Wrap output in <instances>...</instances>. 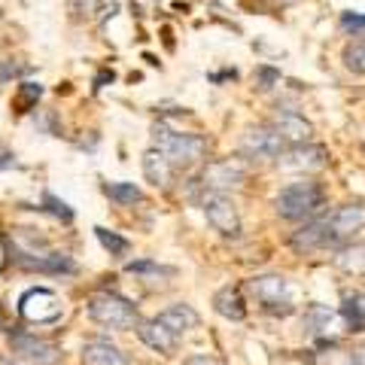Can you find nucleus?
<instances>
[{
	"mask_svg": "<svg viewBox=\"0 0 365 365\" xmlns=\"http://www.w3.org/2000/svg\"><path fill=\"white\" fill-rule=\"evenodd\" d=\"M332 365H356V359L350 356V359H344V362H332Z\"/></svg>",
	"mask_w": 365,
	"mask_h": 365,
	"instance_id": "32",
	"label": "nucleus"
},
{
	"mask_svg": "<svg viewBox=\"0 0 365 365\" xmlns=\"http://www.w3.org/2000/svg\"><path fill=\"white\" fill-rule=\"evenodd\" d=\"M43 201H46V210H49V213H55V216H61L64 222H71V220H73V210L67 207L64 201H58L55 195H49V192H46V195H43Z\"/></svg>",
	"mask_w": 365,
	"mask_h": 365,
	"instance_id": "25",
	"label": "nucleus"
},
{
	"mask_svg": "<svg viewBox=\"0 0 365 365\" xmlns=\"http://www.w3.org/2000/svg\"><path fill=\"white\" fill-rule=\"evenodd\" d=\"M326 225H329V237H332V244L350 241L353 235L365 228V204H347V207H338L326 220Z\"/></svg>",
	"mask_w": 365,
	"mask_h": 365,
	"instance_id": "9",
	"label": "nucleus"
},
{
	"mask_svg": "<svg viewBox=\"0 0 365 365\" xmlns=\"http://www.w3.org/2000/svg\"><path fill=\"white\" fill-rule=\"evenodd\" d=\"M250 289H253L256 302L274 314H289L292 311V289L289 283L280 277V274H265V277H253L250 280Z\"/></svg>",
	"mask_w": 365,
	"mask_h": 365,
	"instance_id": "6",
	"label": "nucleus"
},
{
	"mask_svg": "<svg viewBox=\"0 0 365 365\" xmlns=\"http://www.w3.org/2000/svg\"><path fill=\"white\" fill-rule=\"evenodd\" d=\"M19 314H21V319H28V323H37V326L55 323V319L61 317V299L52 289H46V287L28 289L19 299Z\"/></svg>",
	"mask_w": 365,
	"mask_h": 365,
	"instance_id": "5",
	"label": "nucleus"
},
{
	"mask_svg": "<svg viewBox=\"0 0 365 365\" xmlns=\"http://www.w3.org/2000/svg\"><path fill=\"white\" fill-rule=\"evenodd\" d=\"M341 58H344V67H347V71L365 76V40L347 43V46H344V55H341Z\"/></svg>",
	"mask_w": 365,
	"mask_h": 365,
	"instance_id": "21",
	"label": "nucleus"
},
{
	"mask_svg": "<svg viewBox=\"0 0 365 365\" xmlns=\"http://www.w3.org/2000/svg\"><path fill=\"white\" fill-rule=\"evenodd\" d=\"M88 317L95 319L98 326L104 329H119V332H128V329H137L140 317H137L134 304H128L119 295H110V292H98L88 299Z\"/></svg>",
	"mask_w": 365,
	"mask_h": 365,
	"instance_id": "3",
	"label": "nucleus"
},
{
	"mask_svg": "<svg viewBox=\"0 0 365 365\" xmlns=\"http://www.w3.org/2000/svg\"><path fill=\"white\" fill-rule=\"evenodd\" d=\"M95 232H98V241L104 244V250H110V256H125L131 250V244L125 241V237L107 232V228H95Z\"/></svg>",
	"mask_w": 365,
	"mask_h": 365,
	"instance_id": "23",
	"label": "nucleus"
},
{
	"mask_svg": "<svg viewBox=\"0 0 365 365\" xmlns=\"http://www.w3.org/2000/svg\"><path fill=\"white\" fill-rule=\"evenodd\" d=\"M213 307H216V314L225 317V319H244L247 317V307H244V299H241V289H235V287H222L220 292L213 295Z\"/></svg>",
	"mask_w": 365,
	"mask_h": 365,
	"instance_id": "18",
	"label": "nucleus"
},
{
	"mask_svg": "<svg viewBox=\"0 0 365 365\" xmlns=\"http://www.w3.org/2000/svg\"><path fill=\"white\" fill-rule=\"evenodd\" d=\"M43 95V88L40 86H34V83H25L21 86V107H31L34 101H37Z\"/></svg>",
	"mask_w": 365,
	"mask_h": 365,
	"instance_id": "27",
	"label": "nucleus"
},
{
	"mask_svg": "<svg viewBox=\"0 0 365 365\" xmlns=\"http://www.w3.org/2000/svg\"><path fill=\"white\" fill-rule=\"evenodd\" d=\"M83 365H131V362L110 341H88L83 347Z\"/></svg>",
	"mask_w": 365,
	"mask_h": 365,
	"instance_id": "15",
	"label": "nucleus"
},
{
	"mask_svg": "<svg viewBox=\"0 0 365 365\" xmlns=\"http://www.w3.org/2000/svg\"><path fill=\"white\" fill-rule=\"evenodd\" d=\"M329 153L317 143H292V150H283V155L277 158V165H283L287 170H319L326 168Z\"/></svg>",
	"mask_w": 365,
	"mask_h": 365,
	"instance_id": "11",
	"label": "nucleus"
},
{
	"mask_svg": "<svg viewBox=\"0 0 365 365\" xmlns=\"http://www.w3.org/2000/svg\"><path fill=\"white\" fill-rule=\"evenodd\" d=\"M326 204V192L319 182H311V180H299V182H289L287 189H280L277 201L274 207L283 220H292V222H302V220H311L323 210Z\"/></svg>",
	"mask_w": 365,
	"mask_h": 365,
	"instance_id": "2",
	"label": "nucleus"
},
{
	"mask_svg": "<svg viewBox=\"0 0 365 365\" xmlns=\"http://www.w3.org/2000/svg\"><path fill=\"white\" fill-rule=\"evenodd\" d=\"M155 319H158L162 326H168L177 338H180V335H186V332H192V329L198 326V314L192 311L189 304H174V307H168V311H162Z\"/></svg>",
	"mask_w": 365,
	"mask_h": 365,
	"instance_id": "16",
	"label": "nucleus"
},
{
	"mask_svg": "<svg viewBox=\"0 0 365 365\" xmlns=\"http://www.w3.org/2000/svg\"><path fill=\"white\" fill-rule=\"evenodd\" d=\"M287 150V140L277 134L274 125H259L244 134V153L253 158H280Z\"/></svg>",
	"mask_w": 365,
	"mask_h": 365,
	"instance_id": "8",
	"label": "nucleus"
},
{
	"mask_svg": "<svg viewBox=\"0 0 365 365\" xmlns=\"http://www.w3.org/2000/svg\"><path fill=\"white\" fill-rule=\"evenodd\" d=\"M341 28L344 31H362L365 28V16H350V13H344V19H341Z\"/></svg>",
	"mask_w": 365,
	"mask_h": 365,
	"instance_id": "28",
	"label": "nucleus"
},
{
	"mask_svg": "<svg viewBox=\"0 0 365 365\" xmlns=\"http://www.w3.org/2000/svg\"><path fill=\"white\" fill-rule=\"evenodd\" d=\"M353 359H356V365H365V347H359L356 353H353Z\"/></svg>",
	"mask_w": 365,
	"mask_h": 365,
	"instance_id": "31",
	"label": "nucleus"
},
{
	"mask_svg": "<svg viewBox=\"0 0 365 365\" xmlns=\"http://www.w3.org/2000/svg\"><path fill=\"white\" fill-rule=\"evenodd\" d=\"M289 244L299 250V253H314V250H323L332 244V237H329V225L326 220H314V222H304L299 232H292Z\"/></svg>",
	"mask_w": 365,
	"mask_h": 365,
	"instance_id": "12",
	"label": "nucleus"
},
{
	"mask_svg": "<svg viewBox=\"0 0 365 365\" xmlns=\"http://www.w3.org/2000/svg\"><path fill=\"white\" fill-rule=\"evenodd\" d=\"M244 177H247V165L241 158H222V162H213L204 170V189L228 192V189L241 186Z\"/></svg>",
	"mask_w": 365,
	"mask_h": 365,
	"instance_id": "10",
	"label": "nucleus"
},
{
	"mask_svg": "<svg viewBox=\"0 0 365 365\" xmlns=\"http://www.w3.org/2000/svg\"><path fill=\"white\" fill-rule=\"evenodd\" d=\"M137 338H140L146 347H153L155 353H174L177 350V335L170 332L168 326L158 323V319H150V323H137Z\"/></svg>",
	"mask_w": 365,
	"mask_h": 365,
	"instance_id": "14",
	"label": "nucleus"
},
{
	"mask_svg": "<svg viewBox=\"0 0 365 365\" xmlns=\"http://www.w3.org/2000/svg\"><path fill=\"white\" fill-rule=\"evenodd\" d=\"M274 128H277V134L283 137L287 143H304V140H311V122H307L302 113H295V110H283L274 116Z\"/></svg>",
	"mask_w": 365,
	"mask_h": 365,
	"instance_id": "13",
	"label": "nucleus"
},
{
	"mask_svg": "<svg viewBox=\"0 0 365 365\" xmlns=\"http://www.w3.org/2000/svg\"><path fill=\"white\" fill-rule=\"evenodd\" d=\"M143 174H146V180H150L153 186L168 189L170 177H174V165L165 158V153H158L153 146V150H146V155H143Z\"/></svg>",
	"mask_w": 365,
	"mask_h": 365,
	"instance_id": "17",
	"label": "nucleus"
},
{
	"mask_svg": "<svg viewBox=\"0 0 365 365\" xmlns=\"http://www.w3.org/2000/svg\"><path fill=\"white\" fill-rule=\"evenodd\" d=\"M186 365H222V362H216L213 356H192L186 359Z\"/></svg>",
	"mask_w": 365,
	"mask_h": 365,
	"instance_id": "29",
	"label": "nucleus"
},
{
	"mask_svg": "<svg viewBox=\"0 0 365 365\" xmlns=\"http://www.w3.org/2000/svg\"><path fill=\"white\" fill-rule=\"evenodd\" d=\"M344 317H347L353 332H362L365 329V292L350 295V299L344 302Z\"/></svg>",
	"mask_w": 365,
	"mask_h": 365,
	"instance_id": "20",
	"label": "nucleus"
},
{
	"mask_svg": "<svg viewBox=\"0 0 365 365\" xmlns=\"http://www.w3.org/2000/svg\"><path fill=\"white\" fill-rule=\"evenodd\" d=\"M13 162H16V155H13V153H0V168H9Z\"/></svg>",
	"mask_w": 365,
	"mask_h": 365,
	"instance_id": "30",
	"label": "nucleus"
},
{
	"mask_svg": "<svg viewBox=\"0 0 365 365\" xmlns=\"http://www.w3.org/2000/svg\"><path fill=\"white\" fill-rule=\"evenodd\" d=\"M67 9L76 21H88L101 13V0H67Z\"/></svg>",
	"mask_w": 365,
	"mask_h": 365,
	"instance_id": "22",
	"label": "nucleus"
},
{
	"mask_svg": "<svg viewBox=\"0 0 365 365\" xmlns=\"http://www.w3.org/2000/svg\"><path fill=\"white\" fill-rule=\"evenodd\" d=\"M277 79H280V73L274 71V67H259V71H256V86L262 91H268L274 83H277Z\"/></svg>",
	"mask_w": 365,
	"mask_h": 365,
	"instance_id": "26",
	"label": "nucleus"
},
{
	"mask_svg": "<svg viewBox=\"0 0 365 365\" xmlns=\"http://www.w3.org/2000/svg\"><path fill=\"white\" fill-rule=\"evenodd\" d=\"M201 210L207 216V222L225 237H237L241 235V220H237V207L228 198V192L220 189H204L201 195Z\"/></svg>",
	"mask_w": 365,
	"mask_h": 365,
	"instance_id": "4",
	"label": "nucleus"
},
{
	"mask_svg": "<svg viewBox=\"0 0 365 365\" xmlns=\"http://www.w3.org/2000/svg\"><path fill=\"white\" fill-rule=\"evenodd\" d=\"M9 344H13V353L28 362H37V365H55L61 356V347L55 344V341H46V338H37V335H25L19 332L9 338Z\"/></svg>",
	"mask_w": 365,
	"mask_h": 365,
	"instance_id": "7",
	"label": "nucleus"
},
{
	"mask_svg": "<svg viewBox=\"0 0 365 365\" xmlns=\"http://www.w3.org/2000/svg\"><path fill=\"white\" fill-rule=\"evenodd\" d=\"M153 137H155V150L165 153V158L174 165V170L195 168L207 155V140L198 134H182V131L168 128V125H155Z\"/></svg>",
	"mask_w": 365,
	"mask_h": 365,
	"instance_id": "1",
	"label": "nucleus"
},
{
	"mask_svg": "<svg viewBox=\"0 0 365 365\" xmlns=\"http://www.w3.org/2000/svg\"><path fill=\"white\" fill-rule=\"evenodd\" d=\"M307 319H311V326H314V332H323V329H329V323H332V314L326 311V307H307Z\"/></svg>",
	"mask_w": 365,
	"mask_h": 365,
	"instance_id": "24",
	"label": "nucleus"
},
{
	"mask_svg": "<svg viewBox=\"0 0 365 365\" xmlns=\"http://www.w3.org/2000/svg\"><path fill=\"white\" fill-rule=\"evenodd\" d=\"M104 192L119 204V207H134L137 201H143V192L134 182H107Z\"/></svg>",
	"mask_w": 365,
	"mask_h": 365,
	"instance_id": "19",
	"label": "nucleus"
}]
</instances>
